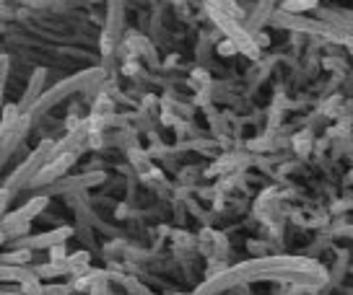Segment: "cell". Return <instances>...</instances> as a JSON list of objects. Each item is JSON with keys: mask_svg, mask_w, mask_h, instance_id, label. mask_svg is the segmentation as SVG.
I'll use <instances>...</instances> for the list:
<instances>
[{"mask_svg": "<svg viewBox=\"0 0 353 295\" xmlns=\"http://www.w3.org/2000/svg\"><path fill=\"white\" fill-rule=\"evenodd\" d=\"M317 6H320V0H283V3H281V8L288 13H304V11L317 8Z\"/></svg>", "mask_w": 353, "mask_h": 295, "instance_id": "cell-13", "label": "cell"}, {"mask_svg": "<svg viewBox=\"0 0 353 295\" xmlns=\"http://www.w3.org/2000/svg\"><path fill=\"white\" fill-rule=\"evenodd\" d=\"M205 8H208L210 19L219 23L221 32L226 34L242 52H247V55H257V47H254V44H257V36H254L244 23H239V19H234V16L219 11V8H213V6H205Z\"/></svg>", "mask_w": 353, "mask_h": 295, "instance_id": "cell-5", "label": "cell"}, {"mask_svg": "<svg viewBox=\"0 0 353 295\" xmlns=\"http://www.w3.org/2000/svg\"><path fill=\"white\" fill-rule=\"evenodd\" d=\"M47 70L39 67V70H34L32 78H29V83H26V91H23V96L19 98V109L23 114H32V109L37 107V101L42 98V94L47 91Z\"/></svg>", "mask_w": 353, "mask_h": 295, "instance_id": "cell-8", "label": "cell"}, {"mask_svg": "<svg viewBox=\"0 0 353 295\" xmlns=\"http://www.w3.org/2000/svg\"><path fill=\"white\" fill-rule=\"evenodd\" d=\"M104 174H81V176H63L60 182H55L52 186H47V195H63V192H76V189H88L94 184H101Z\"/></svg>", "mask_w": 353, "mask_h": 295, "instance_id": "cell-9", "label": "cell"}, {"mask_svg": "<svg viewBox=\"0 0 353 295\" xmlns=\"http://www.w3.org/2000/svg\"><path fill=\"white\" fill-rule=\"evenodd\" d=\"M276 3H278V0H257L254 11L250 13V23H244V26L254 34L257 29H263L265 23H270L273 13H276Z\"/></svg>", "mask_w": 353, "mask_h": 295, "instance_id": "cell-12", "label": "cell"}, {"mask_svg": "<svg viewBox=\"0 0 353 295\" xmlns=\"http://www.w3.org/2000/svg\"><path fill=\"white\" fill-rule=\"evenodd\" d=\"M73 164H76V153H55V158L39 171V176L34 179V184L29 189H39V186L47 189V186H52L55 182H60L68 174V168Z\"/></svg>", "mask_w": 353, "mask_h": 295, "instance_id": "cell-7", "label": "cell"}, {"mask_svg": "<svg viewBox=\"0 0 353 295\" xmlns=\"http://www.w3.org/2000/svg\"><path fill=\"white\" fill-rule=\"evenodd\" d=\"M34 117L23 114L19 104H6L0 111V168L16 153V148L23 142L26 132L32 130Z\"/></svg>", "mask_w": 353, "mask_h": 295, "instance_id": "cell-2", "label": "cell"}, {"mask_svg": "<svg viewBox=\"0 0 353 295\" xmlns=\"http://www.w3.org/2000/svg\"><path fill=\"white\" fill-rule=\"evenodd\" d=\"M57 148V142L55 140H44V142H39L37 148H34L32 153L23 158L21 164L13 168L11 174H8V179L3 182V189H8V195L16 199V197L21 195L23 189H29V186L34 184V179L39 176V171H42L44 166L50 164L52 158H55V151Z\"/></svg>", "mask_w": 353, "mask_h": 295, "instance_id": "cell-1", "label": "cell"}, {"mask_svg": "<svg viewBox=\"0 0 353 295\" xmlns=\"http://www.w3.org/2000/svg\"><path fill=\"white\" fill-rule=\"evenodd\" d=\"M47 202H50V195H34L26 205H21L19 210H11L6 218L0 220V230L6 233L8 243H11V241H16V239L29 236L32 223L39 218V212L47 208Z\"/></svg>", "mask_w": 353, "mask_h": 295, "instance_id": "cell-4", "label": "cell"}, {"mask_svg": "<svg viewBox=\"0 0 353 295\" xmlns=\"http://www.w3.org/2000/svg\"><path fill=\"white\" fill-rule=\"evenodd\" d=\"M73 236V228H55V230H44V233H37V236H23V239L11 241L13 249H26V252H50L60 243H65L68 239Z\"/></svg>", "mask_w": 353, "mask_h": 295, "instance_id": "cell-6", "label": "cell"}, {"mask_svg": "<svg viewBox=\"0 0 353 295\" xmlns=\"http://www.w3.org/2000/svg\"><path fill=\"white\" fill-rule=\"evenodd\" d=\"M32 280H39L34 267H21V264H3L0 262V283L6 285H26Z\"/></svg>", "mask_w": 353, "mask_h": 295, "instance_id": "cell-11", "label": "cell"}, {"mask_svg": "<svg viewBox=\"0 0 353 295\" xmlns=\"http://www.w3.org/2000/svg\"><path fill=\"white\" fill-rule=\"evenodd\" d=\"M101 78H104V70L91 67V70H81V73H76V76L60 80V83H55L52 88L44 91L42 98L37 101V107L32 109V117L34 120H39L42 114H47V111L52 109V107H57L60 101H65L68 96H73V94H78V91H86L88 86L99 83Z\"/></svg>", "mask_w": 353, "mask_h": 295, "instance_id": "cell-3", "label": "cell"}, {"mask_svg": "<svg viewBox=\"0 0 353 295\" xmlns=\"http://www.w3.org/2000/svg\"><path fill=\"white\" fill-rule=\"evenodd\" d=\"M122 0H112L110 3V11H107V29H104V52H112L114 44L120 39L122 34Z\"/></svg>", "mask_w": 353, "mask_h": 295, "instance_id": "cell-10", "label": "cell"}, {"mask_svg": "<svg viewBox=\"0 0 353 295\" xmlns=\"http://www.w3.org/2000/svg\"><path fill=\"white\" fill-rule=\"evenodd\" d=\"M3 243H8V239H6V233L0 230V246H3Z\"/></svg>", "mask_w": 353, "mask_h": 295, "instance_id": "cell-14", "label": "cell"}]
</instances>
